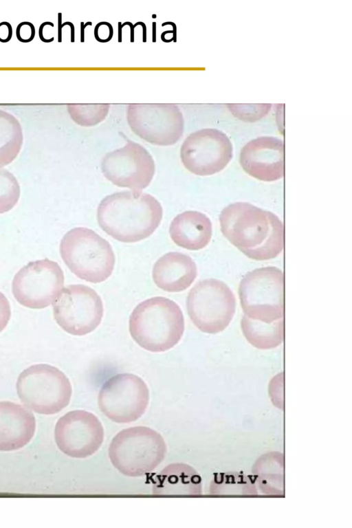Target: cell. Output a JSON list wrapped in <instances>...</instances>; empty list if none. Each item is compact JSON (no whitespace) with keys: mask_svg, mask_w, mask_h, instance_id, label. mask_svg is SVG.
Returning a JSON list of instances; mask_svg holds the SVG:
<instances>
[{"mask_svg":"<svg viewBox=\"0 0 352 528\" xmlns=\"http://www.w3.org/2000/svg\"><path fill=\"white\" fill-rule=\"evenodd\" d=\"M60 253L70 271L87 282L106 280L114 268L115 255L110 243L87 228L68 231L60 241Z\"/></svg>","mask_w":352,"mask_h":528,"instance_id":"5","label":"cell"},{"mask_svg":"<svg viewBox=\"0 0 352 528\" xmlns=\"http://www.w3.org/2000/svg\"><path fill=\"white\" fill-rule=\"evenodd\" d=\"M162 214V207L153 196L126 190L105 197L98 205L97 220L102 230L116 240L134 243L151 236Z\"/></svg>","mask_w":352,"mask_h":528,"instance_id":"2","label":"cell"},{"mask_svg":"<svg viewBox=\"0 0 352 528\" xmlns=\"http://www.w3.org/2000/svg\"><path fill=\"white\" fill-rule=\"evenodd\" d=\"M166 452V444L159 432L146 426H134L120 431L113 438L108 454L120 473L138 477L153 471Z\"/></svg>","mask_w":352,"mask_h":528,"instance_id":"4","label":"cell"},{"mask_svg":"<svg viewBox=\"0 0 352 528\" xmlns=\"http://www.w3.org/2000/svg\"><path fill=\"white\" fill-rule=\"evenodd\" d=\"M229 138L216 129H203L190 134L180 151L181 160L190 173L208 176L226 168L232 158Z\"/></svg>","mask_w":352,"mask_h":528,"instance_id":"13","label":"cell"},{"mask_svg":"<svg viewBox=\"0 0 352 528\" xmlns=\"http://www.w3.org/2000/svg\"><path fill=\"white\" fill-rule=\"evenodd\" d=\"M201 493V480L197 472L183 463L166 466L155 477L153 494L157 496H187Z\"/></svg>","mask_w":352,"mask_h":528,"instance_id":"20","label":"cell"},{"mask_svg":"<svg viewBox=\"0 0 352 528\" xmlns=\"http://www.w3.org/2000/svg\"><path fill=\"white\" fill-rule=\"evenodd\" d=\"M16 391L28 409L39 414L54 415L69 404L72 388L60 370L50 364H38L20 373Z\"/></svg>","mask_w":352,"mask_h":528,"instance_id":"6","label":"cell"},{"mask_svg":"<svg viewBox=\"0 0 352 528\" xmlns=\"http://www.w3.org/2000/svg\"><path fill=\"white\" fill-rule=\"evenodd\" d=\"M64 280L56 262L48 258L32 261L15 274L12 294L25 307L43 309L53 304L63 288Z\"/></svg>","mask_w":352,"mask_h":528,"instance_id":"11","label":"cell"},{"mask_svg":"<svg viewBox=\"0 0 352 528\" xmlns=\"http://www.w3.org/2000/svg\"><path fill=\"white\" fill-rule=\"evenodd\" d=\"M241 328L247 341L258 349H274L283 342V318L266 323L251 319L244 315L241 320Z\"/></svg>","mask_w":352,"mask_h":528,"instance_id":"21","label":"cell"},{"mask_svg":"<svg viewBox=\"0 0 352 528\" xmlns=\"http://www.w3.org/2000/svg\"><path fill=\"white\" fill-rule=\"evenodd\" d=\"M188 316L201 331L215 334L225 330L236 311V299L223 281L208 278L198 282L186 299Z\"/></svg>","mask_w":352,"mask_h":528,"instance_id":"8","label":"cell"},{"mask_svg":"<svg viewBox=\"0 0 352 528\" xmlns=\"http://www.w3.org/2000/svg\"><path fill=\"white\" fill-rule=\"evenodd\" d=\"M23 132L18 120L0 109V168L10 164L19 153Z\"/></svg>","mask_w":352,"mask_h":528,"instance_id":"22","label":"cell"},{"mask_svg":"<svg viewBox=\"0 0 352 528\" xmlns=\"http://www.w3.org/2000/svg\"><path fill=\"white\" fill-rule=\"evenodd\" d=\"M149 403V390L140 377L117 374L102 386L98 396L100 411L110 420L127 424L140 419Z\"/></svg>","mask_w":352,"mask_h":528,"instance_id":"9","label":"cell"},{"mask_svg":"<svg viewBox=\"0 0 352 528\" xmlns=\"http://www.w3.org/2000/svg\"><path fill=\"white\" fill-rule=\"evenodd\" d=\"M104 432L102 423L93 413L75 410L62 416L54 430L59 450L72 458L84 459L95 454L102 446Z\"/></svg>","mask_w":352,"mask_h":528,"instance_id":"15","label":"cell"},{"mask_svg":"<svg viewBox=\"0 0 352 528\" xmlns=\"http://www.w3.org/2000/svg\"><path fill=\"white\" fill-rule=\"evenodd\" d=\"M11 316L9 301L5 295L0 292V332L7 326Z\"/></svg>","mask_w":352,"mask_h":528,"instance_id":"26","label":"cell"},{"mask_svg":"<svg viewBox=\"0 0 352 528\" xmlns=\"http://www.w3.org/2000/svg\"><path fill=\"white\" fill-rule=\"evenodd\" d=\"M18 40L23 43L32 41L35 36V28L32 23L27 21L20 23L16 30Z\"/></svg>","mask_w":352,"mask_h":528,"instance_id":"25","label":"cell"},{"mask_svg":"<svg viewBox=\"0 0 352 528\" xmlns=\"http://www.w3.org/2000/svg\"><path fill=\"white\" fill-rule=\"evenodd\" d=\"M212 233L210 219L198 211H185L177 215L171 221L169 234L178 246L199 250L210 242Z\"/></svg>","mask_w":352,"mask_h":528,"instance_id":"19","label":"cell"},{"mask_svg":"<svg viewBox=\"0 0 352 528\" xmlns=\"http://www.w3.org/2000/svg\"><path fill=\"white\" fill-rule=\"evenodd\" d=\"M52 305L56 323L73 336L91 333L98 327L103 316L100 296L84 285H70L63 288Z\"/></svg>","mask_w":352,"mask_h":528,"instance_id":"10","label":"cell"},{"mask_svg":"<svg viewBox=\"0 0 352 528\" xmlns=\"http://www.w3.org/2000/svg\"><path fill=\"white\" fill-rule=\"evenodd\" d=\"M219 223L224 236L250 258L270 260L283 250V225L272 212L236 202L223 209Z\"/></svg>","mask_w":352,"mask_h":528,"instance_id":"1","label":"cell"},{"mask_svg":"<svg viewBox=\"0 0 352 528\" xmlns=\"http://www.w3.org/2000/svg\"><path fill=\"white\" fill-rule=\"evenodd\" d=\"M284 275L276 267H264L248 272L239 286L244 314L253 320L273 322L284 316Z\"/></svg>","mask_w":352,"mask_h":528,"instance_id":"7","label":"cell"},{"mask_svg":"<svg viewBox=\"0 0 352 528\" xmlns=\"http://www.w3.org/2000/svg\"><path fill=\"white\" fill-rule=\"evenodd\" d=\"M184 319L179 305L162 296L139 303L129 318V332L135 342L151 352H163L182 338Z\"/></svg>","mask_w":352,"mask_h":528,"instance_id":"3","label":"cell"},{"mask_svg":"<svg viewBox=\"0 0 352 528\" xmlns=\"http://www.w3.org/2000/svg\"><path fill=\"white\" fill-rule=\"evenodd\" d=\"M152 275L159 288L168 292H179L191 285L197 277V270L189 256L170 252L155 262Z\"/></svg>","mask_w":352,"mask_h":528,"instance_id":"18","label":"cell"},{"mask_svg":"<svg viewBox=\"0 0 352 528\" xmlns=\"http://www.w3.org/2000/svg\"><path fill=\"white\" fill-rule=\"evenodd\" d=\"M35 430L34 416L28 408L11 402H0V451L24 447Z\"/></svg>","mask_w":352,"mask_h":528,"instance_id":"17","label":"cell"},{"mask_svg":"<svg viewBox=\"0 0 352 528\" xmlns=\"http://www.w3.org/2000/svg\"><path fill=\"white\" fill-rule=\"evenodd\" d=\"M20 186L12 173L0 168V214L10 211L20 197Z\"/></svg>","mask_w":352,"mask_h":528,"instance_id":"24","label":"cell"},{"mask_svg":"<svg viewBox=\"0 0 352 528\" xmlns=\"http://www.w3.org/2000/svg\"><path fill=\"white\" fill-rule=\"evenodd\" d=\"M126 115L131 130L152 144L173 145L183 134L184 118L175 104H130Z\"/></svg>","mask_w":352,"mask_h":528,"instance_id":"12","label":"cell"},{"mask_svg":"<svg viewBox=\"0 0 352 528\" xmlns=\"http://www.w3.org/2000/svg\"><path fill=\"white\" fill-rule=\"evenodd\" d=\"M239 162L254 178L263 182L278 180L284 176V143L274 137L254 139L242 148Z\"/></svg>","mask_w":352,"mask_h":528,"instance_id":"16","label":"cell"},{"mask_svg":"<svg viewBox=\"0 0 352 528\" xmlns=\"http://www.w3.org/2000/svg\"><path fill=\"white\" fill-rule=\"evenodd\" d=\"M101 168L104 176L113 184L141 190L150 184L155 166L145 148L129 140L123 147L105 155Z\"/></svg>","mask_w":352,"mask_h":528,"instance_id":"14","label":"cell"},{"mask_svg":"<svg viewBox=\"0 0 352 528\" xmlns=\"http://www.w3.org/2000/svg\"><path fill=\"white\" fill-rule=\"evenodd\" d=\"M109 107V104H73L67 106L72 119L82 126H94L102 121L108 113Z\"/></svg>","mask_w":352,"mask_h":528,"instance_id":"23","label":"cell"}]
</instances>
